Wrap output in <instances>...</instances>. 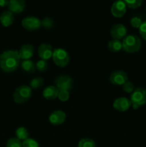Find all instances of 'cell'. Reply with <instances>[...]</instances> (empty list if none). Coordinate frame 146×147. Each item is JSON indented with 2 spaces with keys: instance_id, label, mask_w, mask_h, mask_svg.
<instances>
[{
  "instance_id": "obj_1",
  "label": "cell",
  "mask_w": 146,
  "mask_h": 147,
  "mask_svg": "<svg viewBox=\"0 0 146 147\" xmlns=\"http://www.w3.org/2000/svg\"><path fill=\"white\" fill-rule=\"evenodd\" d=\"M20 63L17 50H6L0 55V67L4 71L10 73L17 70Z\"/></svg>"
},
{
  "instance_id": "obj_2",
  "label": "cell",
  "mask_w": 146,
  "mask_h": 147,
  "mask_svg": "<svg viewBox=\"0 0 146 147\" xmlns=\"http://www.w3.org/2000/svg\"><path fill=\"white\" fill-rule=\"evenodd\" d=\"M123 50L129 53H134L138 51L142 45L141 40L135 34L127 35L123 42Z\"/></svg>"
},
{
  "instance_id": "obj_3",
  "label": "cell",
  "mask_w": 146,
  "mask_h": 147,
  "mask_svg": "<svg viewBox=\"0 0 146 147\" xmlns=\"http://www.w3.org/2000/svg\"><path fill=\"white\" fill-rule=\"evenodd\" d=\"M130 101L133 109L137 110L140 106L146 104V88H137L130 95Z\"/></svg>"
},
{
  "instance_id": "obj_4",
  "label": "cell",
  "mask_w": 146,
  "mask_h": 147,
  "mask_svg": "<svg viewBox=\"0 0 146 147\" xmlns=\"http://www.w3.org/2000/svg\"><path fill=\"white\" fill-rule=\"evenodd\" d=\"M32 94V90L31 87L27 85H21L16 88L13 94V98L15 103H23L27 101L31 98Z\"/></svg>"
},
{
  "instance_id": "obj_5",
  "label": "cell",
  "mask_w": 146,
  "mask_h": 147,
  "mask_svg": "<svg viewBox=\"0 0 146 147\" xmlns=\"http://www.w3.org/2000/svg\"><path fill=\"white\" fill-rule=\"evenodd\" d=\"M52 58L57 65L65 67L70 62V55L64 49L57 48L53 51Z\"/></svg>"
},
{
  "instance_id": "obj_6",
  "label": "cell",
  "mask_w": 146,
  "mask_h": 147,
  "mask_svg": "<svg viewBox=\"0 0 146 147\" xmlns=\"http://www.w3.org/2000/svg\"><path fill=\"white\" fill-rule=\"evenodd\" d=\"M54 86L59 89V90H69L73 87L74 81L73 79L67 75H62L56 78L54 80Z\"/></svg>"
},
{
  "instance_id": "obj_7",
  "label": "cell",
  "mask_w": 146,
  "mask_h": 147,
  "mask_svg": "<svg viewBox=\"0 0 146 147\" xmlns=\"http://www.w3.org/2000/svg\"><path fill=\"white\" fill-rule=\"evenodd\" d=\"M21 25L25 30L29 31H34L38 30L41 27L42 22L38 17L34 16H27L22 20Z\"/></svg>"
},
{
  "instance_id": "obj_8",
  "label": "cell",
  "mask_w": 146,
  "mask_h": 147,
  "mask_svg": "<svg viewBox=\"0 0 146 147\" xmlns=\"http://www.w3.org/2000/svg\"><path fill=\"white\" fill-rule=\"evenodd\" d=\"M128 80L127 73L121 70H117L113 72L110 76V81L115 86H123L126 81Z\"/></svg>"
},
{
  "instance_id": "obj_9",
  "label": "cell",
  "mask_w": 146,
  "mask_h": 147,
  "mask_svg": "<svg viewBox=\"0 0 146 147\" xmlns=\"http://www.w3.org/2000/svg\"><path fill=\"white\" fill-rule=\"evenodd\" d=\"M126 6L124 1L117 0L113 2L111 7V13L115 17L120 18L123 17L126 12Z\"/></svg>"
},
{
  "instance_id": "obj_10",
  "label": "cell",
  "mask_w": 146,
  "mask_h": 147,
  "mask_svg": "<svg viewBox=\"0 0 146 147\" xmlns=\"http://www.w3.org/2000/svg\"><path fill=\"white\" fill-rule=\"evenodd\" d=\"M127 34V29L123 24H114L110 29V35L113 39L121 40L125 38Z\"/></svg>"
},
{
  "instance_id": "obj_11",
  "label": "cell",
  "mask_w": 146,
  "mask_h": 147,
  "mask_svg": "<svg viewBox=\"0 0 146 147\" xmlns=\"http://www.w3.org/2000/svg\"><path fill=\"white\" fill-rule=\"evenodd\" d=\"M113 108L119 111H126L130 109L132 106L131 101L130 99L125 97L117 98L113 102Z\"/></svg>"
},
{
  "instance_id": "obj_12",
  "label": "cell",
  "mask_w": 146,
  "mask_h": 147,
  "mask_svg": "<svg viewBox=\"0 0 146 147\" xmlns=\"http://www.w3.org/2000/svg\"><path fill=\"white\" fill-rule=\"evenodd\" d=\"M66 119V113L60 110L53 111L49 116V121L54 126H59L64 122Z\"/></svg>"
},
{
  "instance_id": "obj_13",
  "label": "cell",
  "mask_w": 146,
  "mask_h": 147,
  "mask_svg": "<svg viewBox=\"0 0 146 147\" xmlns=\"http://www.w3.org/2000/svg\"><path fill=\"white\" fill-rule=\"evenodd\" d=\"M53 51L51 45L47 43H42L39 46L38 55L42 60H47L52 57Z\"/></svg>"
},
{
  "instance_id": "obj_14",
  "label": "cell",
  "mask_w": 146,
  "mask_h": 147,
  "mask_svg": "<svg viewBox=\"0 0 146 147\" xmlns=\"http://www.w3.org/2000/svg\"><path fill=\"white\" fill-rule=\"evenodd\" d=\"M18 52L20 59H23L24 60H30L34 55V49L31 44H24L20 47Z\"/></svg>"
},
{
  "instance_id": "obj_15",
  "label": "cell",
  "mask_w": 146,
  "mask_h": 147,
  "mask_svg": "<svg viewBox=\"0 0 146 147\" xmlns=\"http://www.w3.org/2000/svg\"><path fill=\"white\" fill-rule=\"evenodd\" d=\"M9 9L12 13L22 12L25 8V1L24 0H11L9 1Z\"/></svg>"
},
{
  "instance_id": "obj_16",
  "label": "cell",
  "mask_w": 146,
  "mask_h": 147,
  "mask_svg": "<svg viewBox=\"0 0 146 147\" xmlns=\"http://www.w3.org/2000/svg\"><path fill=\"white\" fill-rule=\"evenodd\" d=\"M59 89L55 86H48L44 89L42 95L47 100H54L58 98Z\"/></svg>"
},
{
  "instance_id": "obj_17",
  "label": "cell",
  "mask_w": 146,
  "mask_h": 147,
  "mask_svg": "<svg viewBox=\"0 0 146 147\" xmlns=\"http://www.w3.org/2000/svg\"><path fill=\"white\" fill-rule=\"evenodd\" d=\"M14 17L13 15V13L10 11H5L1 14L0 16V22L1 24L4 27H8V26L12 24L14 22Z\"/></svg>"
},
{
  "instance_id": "obj_18",
  "label": "cell",
  "mask_w": 146,
  "mask_h": 147,
  "mask_svg": "<svg viewBox=\"0 0 146 147\" xmlns=\"http://www.w3.org/2000/svg\"><path fill=\"white\" fill-rule=\"evenodd\" d=\"M107 48L113 53H117L123 49V44L120 40L113 39L109 41L107 44Z\"/></svg>"
},
{
  "instance_id": "obj_19",
  "label": "cell",
  "mask_w": 146,
  "mask_h": 147,
  "mask_svg": "<svg viewBox=\"0 0 146 147\" xmlns=\"http://www.w3.org/2000/svg\"><path fill=\"white\" fill-rule=\"evenodd\" d=\"M21 67L24 71L29 73H34L36 70V64L31 60H23L21 62Z\"/></svg>"
},
{
  "instance_id": "obj_20",
  "label": "cell",
  "mask_w": 146,
  "mask_h": 147,
  "mask_svg": "<svg viewBox=\"0 0 146 147\" xmlns=\"http://www.w3.org/2000/svg\"><path fill=\"white\" fill-rule=\"evenodd\" d=\"M16 136H17V139H19L20 141H24L28 139L29 132L26 128L23 127V126H20L16 130Z\"/></svg>"
},
{
  "instance_id": "obj_21",
  "label": "cell",
  "mask_w": 146,
  "mask_h": 147,
  "mask_svg": "<svg viewBox=\"0 0 146 147\" xmlns=\"http://www.w3.org/2000/svg\"><path fill=\"white\" fill-rule=\"evenodd\" d=\"M78 147H96V144L90 138H84L79 142Z\"/></svg>"
},
{
  "instance_id": "obj_22",
  "label": "cell",
  "mask_w": 146,
  "mask_h": 147,
  "mask_svg": "<svg viewBox=\"0 0 146 147\" xmlns=\"http://www.w3.org/2000/svg\"><path fill=\"white\" fill-rule=\"evenodd\" d=\"M44 84V78L42 77H37L31 79L30 82V86L31 88L37 89L39 88L42 87Z\"/></svg>"
},
{
  "instance_id": "obj_23",
  "label": "cell",
  "mask_w": 146,
  "mask_h": 147,
  "mask_svg": "<svg viewBox=\"0 0 146 147\" xmlns=\"http://www.w3.org/2000/svg\"><path fill=\"white\" fill-rule=\"evenodd\" d=\"M126 6L131 9H136L140 7L143 3L142 0H125Z\"/></svg>"
},
{
  "instance_id": "obj_24",
  "label": "cell",
  "mask_w": 146,
  "mask_h": 147,
  "mask_svg": "<svg viewBox=\"0 0 146 147\" xmlns=\"http://www.w3.org/2000/svg\"><path fill=\"white\" fill-rule=\"evenodd\" d=\"M22 147H40V144L34 139L28 138L26 140L23 141Z\"/></svg>"
},
{
  "instance_id": "obj_25",
  "label": "cell",
  "mask_w": 146,
  "mask_h": 147,
  "mask_svg": "<svg viewBox=\"0 0 146 147\" xmlns=\"http://www.w3.org/2000/svg\"><path fill=\"white\" fill-rule=\"evenodd\" d=\"M7 147H22V143L17 138H11L7 142Z\"/></svg>"
},
{
  "instance_id": "obj_26",
  "label": "cell",
  "mask_w": 146,
  "mask_h": 147,
  "mask_svg": "<svg viewBox=\"0 0 146 147\" xmlns=\"http://www.w3.org/2000/svg\"><path fill=\"white\" fill-rule=\"evenodd\" d=\"M47 67H48V65H47V63L46 60H40L39 61H37V63H36V69L40 72L46 71L47 69Z\"/></svg>"
},
{
  "instance_id": "obj_27",
  "label": "cell",
  "mask_w": 146,
  "mask_h": 147,
  "mask_svg": "<svg viewBox=\"0 0 146 147\" xmlns=\"http://www.w3.org/2000/svg\"><path fill=\"white\" fill-rule=\"evenodd\" d=\"M123 89L126 93H132L135 90L134 84L130 80H127L123 85Z\"/></svg>"
},
{
  "instance_id": "obj_28",
  "label": "cell",
  "mask_w": 146,
  "mask_h": 147,
  "mask_svg": "<svg viewBox=\"0 0 146 147\" xmlns=\"http://www.w3.org/2000/svg\"><path fill=\"white\" fill-rule=\"evenodd\" d=\"M42 26L45 27L46 29H50L54 25V21L50 17H45L41 21Z\"/></svg>"
},
{
  "instance_id": "obj_29",
  "label": "cell",
  "mask_w": 146,
  "mask_h": 147,
  "mask_svg": "<svg viewBox=\"0 0 146 147\" xmlns=\"http://www.w3.org/2000/svg\"><path fill=\"white\" fill-rule=\"evenodd\" d=\"M58 98L62 101H67L69 99V98H70V93L67 90H60Z\"/></svg>"
},
{
  "instance_id": "obj_30",
  "label": "cell",
  "mask_w": 146,
  "mask_h": 147,
  "mask_svg": "<svg viewBox=\"0 0 146 147\" xmlns=\"http://www.w3.org/2000/svg\"><path fill=\"white\" fill-rule=\"evenodd\" d=\"M142 23H143L142 20L138 17H133L130 20V24L133 27H135V28H139Z\"/></svg>"
},
{
  "instance_id": "obj_31",
  "label": "cell",
  "mask_w": 146,
  "mask_h": 147,
  "mask_svg": "<svg viewBox=\"0 0 146 147\" xmlns=\"http://www.w3.org/2000/svg\"><path fill=\"white\" fill-rule=\"evenodd\" d=\"M139 32L141 37L146 40V21L143 22L140 27H139Z\"/></svg>"
},
{
  "instance_id": "obj_32",
  "label": "cell",
  "mask_w": 146,
  "mask_h": 147,
  "mask_svg": "<svg viewBox=\"0 0 146 147\" xmlns=\"http://www.w3.org/2000/svg\"><path fill=\"white\" fill-rule=\"evenodd\" d=\"M9 1L7 0H0V6L1 7H5V6L8 5Z\"/></svg>"
},
{
  "instance_id": "obj_33",
  "label": "cell",
  "mask_w": 146,
  "mask_h": 147,
  "mask_svg": "<svg viewBox=\"0 0 146 147\" xmlns=\"http://www.w3.org/2000/svg\"><path fill=\"white\" fill-rule=\"evenodd\" d=\"M145 9H146V7H145Z\"/></svg>"
}]
</instances>
